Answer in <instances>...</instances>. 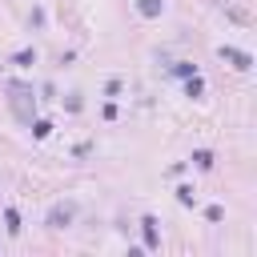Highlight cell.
Returning a JSON list of instances; mask_svg holds the SVG:
<instances>
[{
    "label": "cell",
    "instance_id": "obj_8",
    "mask_svg": "<svg viewBox=\"0 0 257 257\" xmlns=\"http://www.w3.org/2000/svg\"><path fill=\"white\" fill-rule=\"evenodd\" d=\"M193 161H197V169H209V165H213V153L201 149V153H193Z\"/></svg>",
    "mask_w": 257,
    "mask_h": 257
},
{
    "label": "cell",
    "instance_id": "obj_6",
    "mask_svg": "<svg viewBox=\"0 0 257 257\" xmlns=\"http://www.w3.org/2000/svg\"><path fill=\"white\" fill-rule=\"evenodd\" d=\"M4 225H8V233H20V213L16 209H4Z\"/></svg>",
    "mask_w": 257,
    "mask_h": 257
},
{
    "label": "cell",
    "instance_id": "obj_3",
    "mask_svg": "<svg viewBox=\"0 0 257 257\" xmlns=\"http://www.w3.org/2000/svg\"><path fill=\"white\" fill-rule=\"evenodd\" d=\"M141 233H145V249H157V245H161V233H157V221H153V217L141 221Z\"/></svg>",
    "mask_w": 257,
    "mask_h": 257
},
{
    "label": "cell",
    "instance_id": "obj_7",
    "mask_svg": "<svg viewBox=\"0 0 257 257\" xmlns=\"http://www.w3.org/2000/svg\"><path fill=\"white\" fill-rule=\"evenodd\" d=\"M48 133H52V124H48V120H36V124H32V137H36V141H44Z\"/></svg>",
    "mask_w": 257,
    "mask_h": 257
},
{
    "label": "cell",
    "instance_id": "obj_12",
    "mask_svg": "<svg viewBox=\"0 0 257 257\" xmlns=\"http://www.w3.org/2000/svg\"><path fill=\"white\" fill-rule=\"evenodd\" d=\"M205 217H209V221H221L225 213H221V205H209V209H205Z\"/></svg>",
    "mask_w": 257,
    "mask_h": 257
},
{
    "label": "cell",
    "instance_id": "obj_10",
    "mask_svg": "<svg viewBox=\"0 0 257 257\" xmlns=\"http://www.w3.org/2000/svg\"><path fill=\"white\" fill-rule=\"evenodd\" d=\"M177 201H181V205H193V189L181 185V189H177Z\"/></svg>",
    "mask_w": 257,
    "mask_h": 257
},
{
    "label": "cell",
    "instance_id": "obj_2",
    "mask_svg": "<svg viewBox=\"0 0 257 257\" xmlns=\"http://www.w3.org/2000/svg\"><path fill=\"white\" fill-rule=\"evenodd\" d=\"M221 60H229V64H233V68H241V72H249V68H253V56H249V52H241V48H233V44H225V48H221Z\"/></svg>",
    "mask_w": 257,
    "mask_h": 257
},
{
    "label": "cell",
    "instance_id": "obj_11",
    "mask_svg": "<svg viewBox=\"0 0 257 257\" xmlns=\"http://www.w3.org/2000/svg\"><path fill=\"white\" fill-rule=\"evenodd\" d=\"M12 60H16V64H32V60H36V52H28V48H24V52H16Z\"/></svg>",
    "mask_w": 257,
    "mask_h": 257
},
{
    "label": "cell",
    "instance_id": "obj_4",
    "mask_svg": "<svg viewBox=\"0 0 257 257\" xmlns=\"http://www.w3.org/2000/svg\"><path fill=\"white\" fill-rule=\"evenodd\" d=\"M137 12L153 20V16H161V0H137Z\"/></svg>",
    "mask_w": 257,
    "mask_h": 257
},
{
    "label": "cell",
    "instance_id": "obj_5",
    "mask_svg": "<svg viewBox=\"0 0 257 257\" xmlns=\"http://www.w3.org/2000/svg\"><path fill=\"white\" fill-rule=\"evenodd\" d=\"M185 80H189V84H185V88H189V96H201V92H205V80H201L197 72H193V76H185Z\"/></svg>",
    "mask_w": 257,
    "mask_h": 257
},
{
    "label": "cell",
    "instance_id": "obj_1",
    "mask_svg": "<svg viewBox=\"0 0 257 257\" xmlns=\"http://www.w3.org/2000/svg\"><path fill=\"white\" fill-rule=\"evenodd\" d=\"M72 217H76V209H72V205H52V209H48V217H44V225H48V229H68V225H72Z\"/></svg>",
    "mask_w": 257,
    "mask_h": 257
},
{
    "label": "cell",
    "instance_id": "obj_9",
    "mask_svg": "<svg viewBox=\"0 0 257 257\" xmlns=\"http://www.w3.org/2000/svg\"><path fill=\"white\" fill-rule=\"evenodd\" d=\"M173 72H177V76H193L197 68H193V64H185V60H177V64H173Z\"/></svg>",
    "mask_w": 257,
    "mask_h": 257
}]
</instances>
